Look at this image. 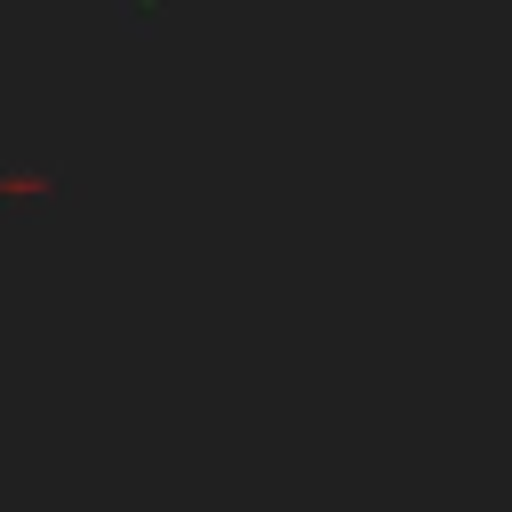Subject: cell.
I'll list each match as a JSON object with an SVG mask.
<instances>
[{
  "mask_svg": "<svg viewBox=\"0 0 512 512\" xmlns=\"http://www.w3.org/2000/svg\"><path fill=\"white\" fill-rule=\"evenodd\" d=\"M56 176L48 168H0V200H48Z\"/></svg>",
  "mask_w": 512,
  "mask_h": 512,
  "instance_id": "6da1fadb",
  "label": "cell"
}]
</instances>
